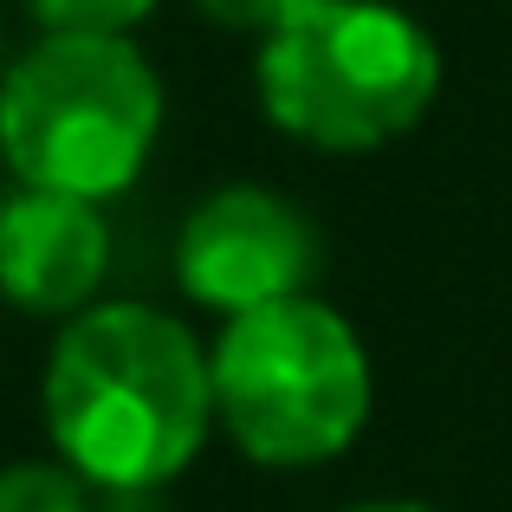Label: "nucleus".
Here are the masks:
<instances>
[{
  "label": "nucleus",
  "mask_w": 512,
  "mask_h": 512,
  "mask_svg": "<svg viewBox=\"0 0 512 512\" xmlns=\"http://www.w3.org/2000/svg\"><path fill=\"white\" fill-rule=\"evenodd\" d=\"M260 104L286 137L325 156H363L409 137L441 91V52L389 0H299L260 39Z\"/></svg>",
  "instance_id": "obj_2"
},
{
  "label": "nucleus",
  "mask_w": 512,
  "mask_h": 512,
  "mask_svg": "<svg viewBox=\"0 0 512 512\" xmlns=\"http://www.w3.org/2000/svg\"><path fill=\"white\" fill-rule=\"evenodd\" d=\"M163 78L130 33H46L0 72V163L13 182L111 201L150 169Z\"/></svg>",
  "instance_id": "obj_3"
},
{
  "label": "nucleus",
  "mask_w": 512,
  "mask_h": 512,
  "mask_svg": "<svg viewBox=\"0 0 512 512\" xmlns=\"http://www.w3.org/2000/svg\"><path fill=\"white\" fill-rule=\"evenodd\" d=\"M208 357L221 428L253 467L338 461L370 422V350L357 325L312 292L227 318Z\"/></svg>",
  "instance_id": "obj_4"
},
{
  "label": "nucleus",
  "mask_w": 512,
  "mask_h": 512,
  "mask_svg": "<svg viewBox=\"0 0 512 512\" xmlns=\"http://www.w3.org/2000/svg\"><path fill=\"white\" fill-rule=\"evenodd\" d=\"M0 512H98V487L65 461L0 467Z\"/></svg>",
  "instance_id": "obj_7"
},
{
  "label": "nucleus",
  "mask_w": 512,
  "mask_h": 512,
  "mask_svg": "<svg viewBox=\"0 0 512 512\" xmlns=\"http://www.w3.org/2000/svg\"><path fill=\"white\" fill-rule=\"evenodd\" d=\"M39 409L52 454L98 493H163L221 422L214 357L175 312L104 299L65 318Z\"/></svg>",
  "instance_id": "obj_1"
},
{
  "label": "nucleus",
  "mask_w": 512,
  "mask_h": 512,
  "mask_svg": "<svg viewBox=\"0 0 512 512\" xmlns=\"http://www.w3.org/2000/svg\"><path fill=\"white\" fill-rule=\"evenodd\" d=\"M111 273L104 201L59 195L39 182L0 188V299L26 318H78L98 305Z\"/></svg>",
  "instance_id": "obj_6"
},
{
  "label": "nucleus",
  "mask_w": 512,
  "mask_h": 512,
  "mask_svg": "<svg viewBox=\"0 0 512 512\" xmlns=\"http://www.w3.org/2000/svg\"><path fill=\"white\" fill-rule=\"evenodd\" d=\"M46 33H130L156 13V0H26Z\"/></svg>",
  "instance_id": "obj_8"
},
{
  "label": "nucleus",
  "mask_w": 512,
  "mask_h": 512,
  "mask_svg": "<svg viewBox=\"0 0 512 512\" xmlns=\"http://www.w3.org/2000/svg\"><path fill=\"white\" fill-rule=\"evenodd\" d=\"M195 7L208 13L214 26H227V33H260L266 39L292 7H299V0H195Z\"/></svg>",
  "instance_id": "obj_9"
},
{
  "label": "nucleus",
  "mask_w": 512,
  "mask_h": 512,
  "mask_svg": "<svg viewBox=\"0 0 512 512\" xmlns=\"http://www.w3.org/2000/svg\"><path fill=\"white\" fill-rule=\"evenodd\" d=\"M318 273H325V240L312 214L260 182L214 188L188 208L175 234V286L221 318L299 299L318 286Z\"/></svg>",
  "instance_id": "obj_5"
},
{
  "label": "nucleus",
  "mask_w": 512,
  "mask_h": 512,
  "mask_svg": "<svg viewBox=\"0 0 512 512\" xmlns=\"http://www.w3.org/2000/svg\"><path fill=\"white\" fill-rule=\"evenodd\" d=\"M350 512H441L428 500H370V506H350Z\"/></svg>",
  "instance_id": "obj_10"
}]
</instances>
